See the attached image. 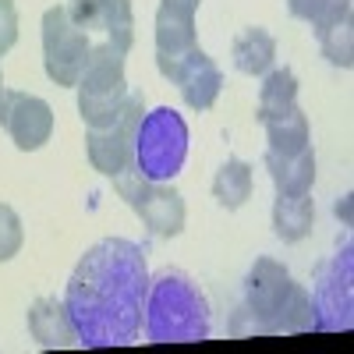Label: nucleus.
I'll return each instance as SVG.
<instances>
[{
	"instance_id": "obj_16",
	"label": "nucleus",
	"mask_w": 354,
	"mask_h": 354,
	"mask_svg": "<svg viewBox=\"0 0 354 354\" xmlns=\"http://www.w3.org/2000/svg\"><path fill=\"white\" fill-rule=\"evenodd\" d=\"M230 57H234V68H238L241 75H266L273 68V61H277V39L266 32L262 25H252V28H245V32L234 39V46H230Z\"/></svg>"
},
{
	"instance_id": "obj_3",
	"label": "nucleus",
	"mask_w": 354,
	"mask_h": 354,
	"mask_svg": "<svg viewBox=\"0 0 354 354\" xmlns=\"http://www.w3.org/2000/svg\"><path fill=\"white\" fill-rule=\"evenodd\" d=\"M124 57L117 46L100 43L88 50L85 68L78 78V113L85 128H106L117 121V113L128 103V75H124Z\"/></svg>"
},
{
	"instance_id": "obj_26",
	"label": "nucleus",
	"mask_w": 354,
	"mask_h": 354,
	"mask_svg": "<svg viewBox=\"0 0 354 354\" xmlns=\"http://www.w3.org/2000/svg\"><path fill=\"white\" fill-rule=\"evenodd\" d=\"M333 4L337 0H287V11H290V18H301V21L315 25Z\"/></svg>"
},
{
	"instance_id": "obj_27",
	"label": "nucleus",
	"mask_w": 354,
	"mask_h": 354,
	"mask_svg": "<svg viewBox=\"0 0 354 354\" xmlns=\"http://www.w3.org/2000/svg\"><path fill=\"white\" fill-rule=\"evenodd\" d=\"M266 337V322L259 319V315H252L248 312V305H241L238 312H234V319H230V337Z\"/></svg>"
},
{
	"instance_id": "obj_25",
	"label": "nucleus",
	"mask_w": 354,
	"mask_h": 354,
	"mask_svg": "<svg viewBox=\"0 0 354 354\" xmlns=\"http://www.w3.org/2000/svg\"><path fill=\"white\" fill-rule=\"evenodd\" d=\"M18 43V8L15 0H0V57Z\"/></svg>"
},
{
	"instance_id": "obj_21",
	"label": "nucleus",
	"mask_w": 354,
	"mask_h": 354,
	"mask_svg": "<svg viewBox=\"0 0 354 354\" xmlns=\"http://www.w3.org/2000/svg\"><path fill=\"white\" fill-rule=\"evenodd\" d=\"M315 39H319L322 57H326L333 68H344V71H347V68L354 64V28H351V18L319 28Z\"/></svg>"
},
{
	"instance_id": "obj_11",
	"label": "nucleus",
	"mask_w": 354,
	"mask_h": 354,
	"mask_svg": "<svg viewBox=\"0 0 354 354\" xmlns=\"http://www.w3.org/2000/svg\"><path fill=\"white\" fill-rule=\"evenodd\" d=\"M290 287H294V280L287 273V266H280L277 259H255L252 262V270L245 277V305L252 315H259L266 322V337H270V319L287 301Z\"/></svg>"
},
{
	"instance_id": "obj_23",
	"label": "nucleus",
	"mask_w": 354,
	"mask_h": 354,
	"mask_svg": "<svg viewBox=\"0 0 354 354\" xmlns=\"http://www.w3.org/2000/svg\"><path fill=\"white\" fill-rule=\"evenodd\" d=\"M25 245V230H21V216L11 209L8 202H0V262H11Z\"/></svg>"
},
{
	"instance_id": "obj_14",
	"label": "nucleus",
	"mask_w": 354,
	"mask_h": 354,
	"mask_svg": "<svg viewBox=\"0 0 354 354\" xmlns=\"http://www.w3.org/2000/svg\"><path fill=\"white\" fill-rule=\"evenodd\" d=\"M192 46H195V15L163 0L156 11V57H181Z\"/></svg>"
},
{
	"instance_id": "obj_28",
	"label": "nucleus",
	"mask_w": 354,
	"mask_h": 354,
	"mask_svg": "<svg viewBox=\"0 0 354 354\" xmlns=\"http://www.w3.org/2000/svg\"><path fill=\"white\" fill-rule=\"evenodd\" d=\"M167 4H174V8H185V11L198 15V4H202V0H167Z\"/></svg>"
},
{
	"instance_id": "obj_9",
	"label": "nucleus",
	"mask_w": 354,
	"mask_h": 354,
	"mask_svg": "<svg viewBox=\"0 0 354 354\" xmlns=\"http://www.w3.org/2000/svg\"><path fill=\"white\" fill-rule=\"evenodd\" d=\"M0 128L8 131V138L21 153H36L53 135V110L39 96L4 88V96H0Z\"/></svg>"
},
{
	"instance_id": "obj_24",
	"label": "nucleus",
	"mask_w": 354,
	"mask_h": 354,
	"mask_svg": "<svg viewBox=\"0 0 354 354\" xmlns=\"http://www.w3.org/2000/svg\"><path fill=\"white\" fill-rule=\"evenodd\" d=\"M110 4L113 0H68V11H71L78 28H85V32H103Z\"/></svg>"
},
{
	"instance_id": "obj_20",
	"label": "nucleus",
	"mask_w": 354,
	"mask_h": 354,
	"mask_svg": "<svg viewBox=\"0 0 354 354\" xmlns=\"http://www.w3.org/2000/svg\"><path fill=\"white\" fill-rule=\"evenodd\" d=\"M312 330V294L294 283L287 301L280 305V312L270 319V337H280V333H308Z\"/></svg>"
},
{
	"instance_id": "obj_18",
	"label": "nucleus",
	"mask_w": 354,
	"mask_h": 354,
	"mask_svg": "<svg viewBox=\"0 0 354 354\" xmlns=\"http://www.w3.org/2000/svg\"><path fill=\"white\" fill-rule=\"evenodd\" d=\"M298 103V78H294L290 68H270L262 75L259 85V121L266 124L270 117H280L283 110H290Z\"/></svg>"
},
{
	"instance_id": "obj_13",
	"label": "nucleus",
	"mask_w": 354,
	"mask_h": 354,
	"mask_svg": "<svg viewBox=\"0 0 354 354\" xmlns=\"http://www.w3.org/2000/svg\"><path fill=\"white\" fill-rule=\"evenodd\" d=\"M266 170H270L273 185H277V195H301V192H312L315 185V153L312 145L294 156H280V153H270L266 149Z\"/></svg>"
},
{
	"instance_id": "obj_4",
	"label": "nucleus",
	"mask_w": 354,
	"mask_h": 354,
	"mask_svg": "<svg viewBox=\"0 0 354 354\" xmlns=\"http://www.w3.org/2000/svg\"><path fill=\"white\" fill-rule=\"evenodd\" d=\"M188 124L174 106L142 113L135 131V170L145 181H174L188 160Z\"/></svg>"
},
{
	"instance_id": "obj_2",
	"label": "nucleus",
	"mask_w": 354,
	"mask_h": 354,
	"mask_svg": "<svg viewBox=\"0 0 354 354\" xmlns=\"http://www.w3.org/2000/svg\"><path fill=\"white\" fill-rule=\"evenodd\" d=\"M142 333L149 344H198L213 333V312L198 283L181 270L149 277L142 305Z\"/></svg>"
},
{
	"instance_id": "obj_6",
	"label": "nucleus",
	"mask_w": 354,
	"mask_h": 354,
	"mask_svg": "<svg viewBox=\"0 0 354 354\" xmlns=\"http://www.w3.org/2000/svg\"><path fill=\"white\" fill-rule=\"evenodd\" d=\"M354 262L351 245L337 252L330 262L319 266L315 287H312V330H351L354 322Z\"/></svg>"
},
{
	"instance_id": "obj_15",
	"label": "nucleus",
	"mask_w": 354,
	"mask_h": 354,
	"mask_svg": "<svg viewBox=\"0 0 354 354\" xmlns=\"http://www.w3.org/2000/svg\"><path fill=\"white\" fill-rule=\"evenodd\" d=\"M312 223H315V202H312V192H301V195H277L273 202V230L277 238L294 245L312 234Z\"/></svg>"
},
{
	"instance_id": "obj_8",
	"label": "nucleus",
	"mask_w": 354,
	"mask_h": 354,
	"mask_svg": "<svg viewBox=\"0 0 354 354\" xmlns=\"http://www.w3.org/2000/svg\"><path fill=\"white\" fill-rule=\"evenodd\" d=\"M156 68H160L163 78H170L177 88H181V100L192 110H209L220 100L223 71L216 68V61L198 43L181 57H156Z\"/></svg>"
},
{
	"instance_id": "obj_5",
	"label": "nucleus",
	"mask_w": 354,
	"mask_h": 354,
	"mask_svg": "<svg viewBox=\"0 0 354 354\" xmlns=\"http://www.w3.org/2000/svg\"><path fill=\"white\" fill-rule=\"evenodd\" d=\"M93 50L88 32L75 25L68 4H57L43 15V68L53 85L75 88L85 68V57Z\"/></svg>"
},
{
	"instance_id": "obj_7",
	"label": "nucleus",
	"mask_w": 354,
	"mask_h": 354,
	"mask_svg": "<svg viewBox=\"0 0 354 354\" xmlns=\"http://www.w3.org/2000/svg\"><path fill=\"white\" fill-rule=\"evenodd\" d=\"M142 113H145L142 93H128V103L113 124L85 131V153L93 170H100L103 177H117L135 163V131L142 124Z\"/></svg>"
},
{
	"instance_id": "obj_10",
	"label": "nucleus",
	"mask_w": 354,
	"mask_h": 354,
	"mask_svg": "<svg viewBox=\"0 0 354 354\" xmlns=\"http://www.w3.org/2000/svg\"><path fill=\"white\" fill-rule=\"evenodd\" d=\"M128 205L138 213V220L153 238H177L185 230V195L170 181H142Z\"/></svg>"
},
{
	"instance_id": "obj_19",
	"label": "nucleus",
	"mask_w": 354,
	"mask_h": 354,
	"mask_svg": "<svg viewBox=\"0 0 354 354\" xmlns=\"http://www.w3.org/2000/svg\"><path fill=\"white\" fill-rule=\"evenodd\" d=\"M252 185H255L252 167L238 156H230L213 177V198L223 205V209H241V205L252 198Z\"/></svg>"
},
{
	"instance_id": "obj_29",
	"label": "nucleus",
	"mask_w": 354,
	"mask_h": 354,
	"mask_svg": "<svg viewBox=\"0 0 354 354\" xmlns=\"http://www.w3.org/2000/svg\"><path fill=\"white\" fill-rule=\"evenodd\" d=\"M0 96H4V71H0Z\"/></svg>"
},
{
	"instance_id": "obj_1",
	"label": "nucleus",
	"mask_w": 354,
	"mask_h": 354,
	"mask_svg": "<svg viewBox=\"0 0 354 354\" xmlns=\"http://www.w3.org/2000/svg\"><path fill=\"white\" fill-rule=\"evenodd\" d=\"M149 290L145 248L128 238H103L88 248L64 290L78 347H128L142 333V305Z\"/></svg>"
},
{
	"instance_id": "obj_17",
	"label": "nucleus",
	"mask_w": 354,
	"mask_h": 354,
	"mask_svg": "<svg viewBox=\"0 0 354 354\" xmlns=\"http://www.w3.org/2000/svg\"><path fill=\"white\" fill-rule=\"evenodd\" d=\"M266 128V138H270V153H280V156H294L312 145V131H308V117L305 110L294 103L290 110H283L280 117H270L262 124Z\"/></svg>"
},
{
	"instance_id": "obj_12",
	"label": "nucleus",
	"mask_w": 354,
	"mask_h": 354,
	"mask_svg": "<svg viewBox=\"0 0 354 354\" xmlns=\"http://www.w3.org/2000/svg\"><path fill=\"white\" fill-rule=\"evenodd\" d=\"M28 333L46 351L78 347V333H75V322L64 308V298H36L28 305Z\"/></svg>"
},
{
	"instance_id": "obj_22",
	"label": "nucleus",
	"mask_w": 354,
	"mask_h": 354,
	"mask_svg": "<svg viewBox=\"0 0 354 354\" xmlns=\"http://www.w3.org/2000/svg\"><path fill=\"white\" fill-rule=\"evenodd\" d=\"M103 32H106V43L117 46L121 53H128L135 46V11H131V0H113L110 11H106V21H103Z\"/></svg>"
}]
</instances>
